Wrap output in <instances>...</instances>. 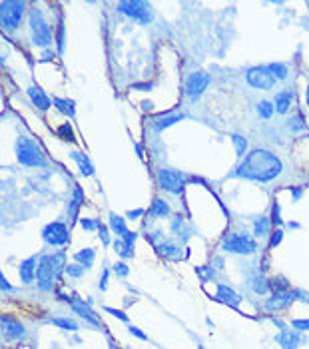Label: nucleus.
<instances>
[{
    "label": "nucleus",
    "instance_id": "nucleus-18",
    "mask_svg": "<svg viewBox=\"0 0 309 349\" xmlns=\"http://www.w3.org/2000/svg\"><path fill=\"white\" fill-rule=\"evenodd\" d=\"M217 299L228 303V305H233V307L240 305V301H242V298L231 287H228V285H217Z\"/></svg>",
    "mask_w": 309,
    "mask_h": 349
},
{
    "label": "nucleus",
    "instance_id": "nucleus-16",
    "mask_svg": "<svg viewBox=\"0 0 309 349\" xmlns=\"http://www.w3.org/2000/svg\"><path fill=\"white\" fill-rule=\"evenodd\" d=\"M18 271H20V280L24 283H32L36 280V273H38V260L36 258H28V260H24L20 267H18Z\"/></svg>",
    "mask_w": 309,
    "mask_h": 349
},
{
    "label": "nucleus",
    "instance_id": "nucleus-32",
    "mask_svg": "<svg viewBox=\"0 0 309 349\" xmlns=\"http://www.w3.org/2000/svg\"><path fill=\"white\" fill-rule=\"evenodd\" d=\"M158 251L166 255V258H178L179 249L174 246V244H162V246H158Z\"/></svg>",
    "mask_w": 309,
    "mask_h": 349
},
{
    "label": "nucleus",
    "instance_id": "nucleus-11",
    "mask_svg": "<svg viewBox=\"0 0 309 349\" xmlns=\"http://www.w3.org/2000/svg\"><path fill=\"white\" fill-rule=\"evenodd\" d=\"M208 86H210V76L206 72H194L186 80V96L190 100H197L206 92Z\"/></svg>",
    "mask_w": 309,
    "mask_h": 349
},
{
    "label": "nucleus",
    "instance_id": "nucleus-21",
    "mask_svg": "<svg viewBox=\"0 0 309 349\" xmlns=\"http://www.w3.org/2000/svg\"><path fill=\"white\" fill-rule=\"evenodd\" d=\"M184 114H170V116H160L156 118V122H154V128L160 132V130H166V128H170V126H174V124H178L179 120H184Z\"/></svg>",
    "mask_w": 309,
    "mask_h": 349
},
{
    "label": "nucleus",
    "instance_id": "nucleus-6",
    "mask_svg": "<svg viewBox=\"0 0 309 349\" xmlns=\"http://www.w3.org/2000/svg\"><path fill=\"white\" fill-rule=\"evenodd\" d=\"M222 248L229 251V253H235V255H251L256 249H258V242L249 235H240V233H233L228 235L224 242H222Z\"/></svg>",
    "mask_w": 309,
    "mask_h": 349
},
{
    "label": "nucleus",
    "instance_id": "nucleus-51",
    "mask_svg": "<svg viewBox=\"0 0 309 349\" xmlns=\"http://www.w3.org/2000/svg\"><path fill=\"white\" fill-rule=\"evenodd\" d=\"M199 349H204V347H199Z\"/></svg>",
    "mask_w": 309,
    "mask_h": 349
},
{
    "label": "nucleus",
    "instance_id": "nucleus-33",
    "mask_svg": "<svg viewBox=\"0 0 309 349\" xmlns=\"http://www.w3.org/2000/svg\"><path fill=\"white\" fill-rule=\"evenodd\" d=\"M269 70H271V74L276 76L277 80H285L287 78V66H283V64H271Z\"/></svg>",
    "mask_w": 309,
    "mask_h": 349
},
{
    "label": "nucleus",
    "instance_id": "nucleus-35",
    "mask_svg": "<svg viewBox=\"0 0 309 349\" xmlns=\"http://www.w3.org/2000/svg\"><path fill=\"white\" fill-rule=\"evenodd\" d=\"M98 232H100V240L104 246H110V233H108V228L104 224H98Z\"/></svg>",
    "mask_w": 309,
    "mask_h": 349
},
{
    "label": "nucleus",
    "instance_id": "nucleus-22",
    "mask_svg": "<svg viewBox=\"0 0 309 349\" xmlns=\"http://www.w3.org/2000/svg\"><path fill=\"white\" fill-rule=\"evenodd\" d=\"M94 249L86 248V249H80L76 255H74V260H76V264H80L84 269H90L92 264H94Z\"/></svg>",
    "mask_w": 309,
    "mask_h": 349
},
{
    "label": "nucleus",
    "instance_id": "nucleus-24",
    "mask_svg": "<svg viewBox=\"0 0 309 349\" xmlns=\"http://www.w3.org/2000/svg\"><path fill=\"white\" fill-rule=\"evenodd\" d=\"M170 214V206H168V201H163V199H154V204H152V208H150V216L152 217H166Z\"/></svg>",
    "mask_w": 309,
    "mask_h": 349
},
{
    "label": "nucleus",
    "instance_id": "nucleus-40",
    "mask_svg": "<svg viewBox=\"0 0 309 349\" xmlns=\"http://www.w3.org/2000/svg\"><path fill=\"white\" fill-rule=\"evenodd\" d=\"M281 237H283V230H276V232H274V235H271V240H269V248H276V246H279Z\"/></svg>",
    "mask_w": 309,
    "mask_h": 349
},
{
    "label": "nucleus",
    "instance_id": "nucleus-9",
    "mask_svg": "<svg viewBox=\"0 0 309 349\" xmlns=\"http://www.w3.org/2000/svg\"><path fill=\"white\" fill-rule=\"evenodd\" d=\"M68 235H70V232H68V226L64 222H50L42 230V240L50 246H56V248L68 244Z\"/></svg>",
    "mask_w": 309,
    "mask_h": 349
},
{
    "label": "nucleus",
    "instance_id": "nucleus-49",
    "mask_svg": "<svg viewBox=\"0 0 309 349\" xmlns=\"http://www.w3.org/2000/svg\"><path fill=\"white\" fill-rule=\"evenodd\" d=\"M54 58V54H52V50H44V54H42V62H48Z\"/></svg>",
    "mask_w": 309,
    "mask_h": 349
},
{
    "label": "nucleus",
    "instance_id": "nucleus-15",
    "mask_svg": "<svg viewBox=\"0 0 309 349\" xmlns=\"http://www.w3.org/2000/svg\"><path fill=\"white\" fill-rule=\"evenodd\" d=\"M28 98L32 100V104L38 108V110H42V112H46V110H50V98L48 94L40 88V86H30L28 88Z\"/></svg>",
    "mask_w": 309,
    "mask_h": 349
},
{
    "label": "nucleus",
    "instance_id": "nucleus-50",
    "mask_svg": "<svg viewBox=\"0 0 309 349\" xmlns=\"http://www.w3.org/2000/svg\"><path fill=\"white\" fill-rule=\"evenodd\" d=\"M305 98H307V106H309V86H307V92H305Z\"/></svg>",
    "mask_w": 309,
    "mask_h": 349
},
{
    "label": "nucleus",
    "instance_id": "nucleus-19",
    "mask_svg": "<svg viewBox=\"0 0 309 349\" xmlns=\"http://www.w3.org/2000/svg\"><path fill=\"white\" fill-rule=\"evenodd\" d=\"M293 102V94L292 92H287V90H283V92H279L274 100V106H276V110L279 114H287V110H289V106H292Z\"/></svg>",
    "mask_w": 309,
    "mask_h": 349
},
{
    "label": "nucleus",
    "instance_id": "nucleus-29",
    "mask_svg": "<svg viewBox=\"0 0 309 349\" xmlns=\"http://www.w3.org/2000/svg\"><path fill=\"white\" fill-rule=\"evenodd\" d=\"M258 114H260L263 120H267V118L274 116V102H269V100H263L258 104Z\"/></svg>",
    "mask_w": 309,
    "mask_h": 349
},
{
    "label": "nucleus",
    "instance_id": "nucleus-27",
    "mask_svg": "<svg viewBox=\"0 0 309 349\" xmlns=\"http://www.w3.org/2000/svg\"><path fill=\"white\" fill-rule=\"evenodd\" d=\"M269 226H271V222H269L267 217H260V219L253 224V233H256V237L265 235V233L269 232Z\"/></svg>",
    "mask_w": 309,
    "mask_h": 349
},
{
    "label": "nucleus",
    "instance_id": "nucleus-39",
    "mask_svg": "<svg viewBox=\"0 0 309 349\" xmlns=\"http://www.w3.org/2000/svg\"><path fill=\"white\" fill-rule=\"evenodd\" d=\"M82 228L86 230V232H92V230H98V224L94 222V219H88V217H84V219H80Z\"/></svg>",
    "mask_w": 309,
    "mask_h": 349
},
{
    "label": "nucleus",
    "instance_id": "nucleus-26",
    "mask_svg": "<svg viewBox=\"0 0 309 349\" xmlns=\"http://www.w3.org/2000/svg\"><path fill=\"white\" fill-rule=\"evenodd\" d=\"M114 249L118 251L120 258H132L134 255V248L128 246L124 240H114Z\"/></svg>",
    "mask_w": 309,
    "mask_h": 349
},
{
    "label": "nucleus",
    "instance_id": "nucleus-46",
    "mask_svg": "<svg viewBox=\"0 0 309 349\" xmlns=\"http://www.w3.org/2000/svg\"><path fill=\"white\" fill-rule=\"evenodd\" d=\"M0 285H2V289H4V291H12V285L6 282V278H4V275H0Z\"/></svg>",
    "mask_w": 309,
    "mask_h": 349
},
{
    "label": "nucleus",
    "instance_id": "nucleus-38",
    "mask_svg": "<svg viewBox=\"0 0 309 349\" xmlns=\"http://www.w3.org/2000/svg\"><path fill=\"white\" fill-rule=\"evenodd\" d=\"M114 271L118 273V275H122V278H124V275H128V273H130V267L126 266L124 262H118V264H114Z\"/></svg>",
    "mask_w": 309,
    "mask_h": 349
},
{
    "label": "nucleus",
    "instance_id": "nucleus-7",
    "mask_svg": "<svg viewBox=\"0 0 309 349\" xmlns=\"http://www.w3.org/2000/svg\"><path fill=\"white\" fill-rule=\"evenodd\" d=\"M120 12L126 14L128 18H134L142 24H148L152 18H154V12H152V6L148 2H142V0H126V2H120L118 4Z\"/></svg>",
    "mask_w": 309,
    "mask_h": 349
},
{
    "label": "nucleus",
    "instance_id": "nucleus-13",
    "mask_svg": "<svg viewBox=\"0 0 309 349\" xmlns=\"http://www.w3.org/2000/svg\"><path fill=\"white\" fill-rule=\"evenodd\" d=\"M70 305H72V309H74L80 317H84L88 323H92L94 327L100 325V319L96 317L94 309L88 305V301H84V299H80V298H74V299H70Z\"/></svg>",
    "mask_w": 309,
    "mask_h": 349
},
{
    "label": "nucleus",
    "instance_id": "nucleus-25",
    "mask_svg": "<svg viewBox=\"0 0 309 349\" xmlns=\"http://www.w3.org/2000/svg\"><path fill=\"white\" fill-rule=\"evenodd\" d=\"M54 106L60 110V112H64L68 116H74V102L72 100H64V98H54Z\"/></svg>",
    "mask_w": 309,
    "mask_h": 349
},
{
    "label": "nucleus",
    "instance_id": "nucleus-41",
    "mask_svg": "<svg viewBox=\"0 0 309 349\" xmlns=\"http://www.w3.org/2000/svg\"><path fill=\"white\" fill-rule=\"evenodd\" d=\"M271 222L276 224V226H281L283 222H281V216H279V206L274 204V208H271Z\"/></svg>",
    "mask_w": 309,
    "mask_h": 349
},
{
    "label": "nucleus",
    "instance_id": "nucleus-34",
    "mask_svg": "<svg viewBox=\"0 0 309 349\" xmlns=\"http://www.w3.org/2000/svg\"><path fill=\"white\" fill-rule=\"evenodd\" d=\"M66 273L70 278H82L84 275V267L80 264H70V266H66Z\"/></svg>",
    "mask_w": 309,
    "mask_h": 349
},
{
    "label": "nucleus",
    "instance_id": "nucleus-42",
    "mask_svg": "<svg viewBox=\"0 0 309 349\" xmlns=\"http://www.w3.org/2000/svg\"><path fill=\"white\" fill-rule=\"evenodd\" d=\"M106 311H108L110 316H114V317H118V319H122V321H128L126 314H124V311H120V309H114V307H106Z\"/></svg>",
    "mask_w": 309,
    "mask_h": 349
},
{
    "label": "nucleus",
    "instance_id": "nucleus-47",
    "mask_svg": "<svg viewBox=\"0 0 309 349\" xmlns=\"http://www.w3.org/2000/svg\"><path fill=\"white\" fill-rule=\"evenodd\" d=\"M130 333H134L138 339H146V333H142L138 327H134V325H130Z\"/></svg>",
    "mask_w": 309,
    "mask_h": 349
},
{
    "label": "nucleus",
    "instance_id": "nucleus-37",
    "mask_svg": "<svg viewBox=\"0 0 309 349\" xmlns=\"http://www.w3.org/2000/svg\"><path fill=\"white\" fill-rule=\"evenodd\" d=\"M64 52V24L60 22V26H58V54H62Z\"/></svg>",
    "mask_w": 309,
    "mask_h": 349
},
{
    "label": "nucleus",
    "instance_id": "nucleus-31",
    "mask_svg": "<svg viewBox=\"0 0 309 349\" xmlns=\"http://www.w3.org/2000/svg\"><path fill=\"white\" fill-rule=\"evenodd\" d=\"M231 140H233V144H235V152H238V156H244L245 148H247V140H245L244 136H240V134H233V136H231Z\"/></svg>",
    "mask_w": 309,
    "mask_h": 349
},
{
    "label": "nucleus",
    "instance_id": "nucleus-45",
    "mask_svg": "<svg viewBox=\"0 0 309 349\" xmlns=\"http://www.w3.org/2000/svg\"><path fill=\"white\" fill-rule=\"evenodd\" d=\"M292 293H293V298H299V299H303V301H307L309 303V293H305V291H301V289H293Z\"/></svg>",
    "mask_w": 309,
    "mask_h": 349
},
{
    "label": "nucleus",
    "instance_id": "nucleus-17",
    "mask_svg": "<svg viewBox=\"0 0 309 349\" xmlns=\"http://www.w3.org/2000/svg\"><path fill=\"white\" fill-rule=\"evenodd\" d=\"M277 341L283 345V349H295L299 343H303V337L297 332H281L277 335Z\"/></svg>",
    "mask_w": 309,
    "mask_h": 349
},
{
    "label": "nucleus",
    "instance_id": "nucleus-1",
    "mask_svg": "<svg viewBox=\"0 0 309 349\" xmlns=\"http://www.w3.org/2000/svg\"><path fill=\"white\" fill-rule=\"evenodd\" d=\"M281 174V160L269 150H253L233 170V176L253 180V182H271Z\"/></svg>",
    "mask_w": 309,
    "mask_h": 349
},
{
    "label": "nucleus",
    "instance_id": "nucleus-2",
    "mask_svg": "<svg viewBox=\"0 0 309 349\" xmlns=\"http://www.w3.org/2000/svg\"><path fill=\"white\" fill-rule=\"evenodd\" d=\"M66 271V253L64 251H56L50 255H42L38 260V273H36V282L42 291H50L54 287L56 278L62 275Z\"/></svg>",
    "mask_w": 309,
    "mask_h": 349
},
{
    "label": "nucleus",
    "instance_id": "nucleus-30",
    "mask_svg": "<svg viewBox=\"0 0 309 349\" xmlns=\"http://www.w3.org/2000/svg\"><path fill=\"white\" fill-rule=\"evenodd\" d=\"M84 198V194H82V188L80 186H76L74 188V199L70 201V214L76 217V212H78V208H80V201Z\"/></svg>",
    "mask_w": 309,
    "mask_h": 349
},
{
    "label": "nucleus",
    "instance_id": "nucleus-36",
    "mask_svg": "<svg viewBox=\"0 0 309 349\" xmlns=\"http://www.w3.org/2000/svg\"><path fill=\"white\" fill-rule=\"evenodd\" d=\"M292 325L297 332H307L309 329V319H293Z\"/></svg>",
    "mask_w": 309,
    "mask_h": 349
},
{
    "label": "nucleus",
    "instance_id": "nucleus-8",
    "mask_svg": "<svg viewBox=\"0 0 309 349\" xmlns=\"http://www.w3.org/2000/svg\"><path fill=\"white\" fill-rule=\"evenodd\" d=\"M245 80L249 86L253 88H260V90H271L277 84V78L271 74L269 66H256L249 68L247 74H245Z\"/></svg>",
    "mask_w": 309,
    "mask_h": 349
},
{
    "label": "nucleus",
    "instance_id": "nucleus-28",
    "mask_svg": "<svg viewBox=\"0 0 309 349\" xmlns=\"http://www.w3.org/2000/svg\"><path fill=\"white\" fill-rule=\"evenodd\" d=\"M50 323H54V325H58V327H62V329H70V332H76V329H78V323H76V321L64 319V317H52Z\"/></svg>",
    "mask_w": 309,
    "mask_h": 349
},
{
    "label": "nucleus",
    "instance_id": "nucleus-48",
    "mask_svg": "<svg viewBox=\"0 0 309 349\" xmlns=\"http://www.w3.org/2000/svg\"><path fill=\"white\" fill-rule=\"evenodd\" d=\"M142 214H144V210H132V212H128V217H130V219H138Z\"/></svg>",
    "mask_w": 309,
    "mask_h": 349
},
{
    "label": "nucleus",
    "instance_id": "nucleus-3",
    "mask_svg": "<svg viewBox=\"0 0 309 349\" xmlns=\"http://www.w3.org/2000/svg\"><path fill=\"white\" fill-rule=\"evenodd\" d=\"M16 158L22 166L28 168H42L48 164V158L44 154V150L40 148L34 140L26 136H18L16 138Z\"/></svg>",
    "mask_w": 309,
    "mask_h": 349
},
{
    "label": "nucleus",
    "instance_id": "nucleus-20",
    "mask_svg": "<svg viewBox=\"0 0 309 349\" xmlns=\"http://www.w3.org/2000/svg\"><path fill=\"white\" fill-rule=\"evenodd\" d=\"M72 160L78 164V168H80V172L84 176H92V174H94V166H92V162L88 160L86 154H82V152H72Z\"/></svg>",
    "mask_w": 309,
    "mask_h": 349
},
{
    "label": "nucleus",
    "instance_id": "nucleus-5",
    "mask_svg": "<svg viewBox=\"0 0 309 349\" xmlns=\"http://www.w3.org/2000/svg\"><path fill=\"white\" fill-rule=\"evenodd\" d=\"M24 8H26V4L22 0H4L0 4V22L6 32H14L20 26L22 16H24Z\"/></svg>",
    "mask_w": 309,
    "mask_h": 349
},
{
    "label": "nucleus",
    "instance_id": "nucleus-44",
    "mask_svg": "<svg viewBox=\"0 0 309 349\" xmlns=\"http://www.w3.org/2000/svg\"><path fill=\"white\" fill-rule=\"evenodd\" d=\"M136 237H138V233H136V232H128V233H126V235H124V237H122V240H124V242H126L128 246H134V242H136Z\"/></svg>",
    "mask_w": 309,
    "mask_h": 349
},
{
    "label": "nucleus",
    "instance_id": "nucleus-14",
    "mask_svg": "<svg viewBox=\"0 0 309 349\" xmlns=\"http://www.w3.org/2000/svg\"><path fill=\"white\" fill-rule=\"evenodd\" d=\"M293 293L292 291H276L271 298L265 301V309L267 311H279V309H285L289 307L293 301Z\"/></svg>",
    "mask_w": 309,
    "mask_h": 349
},
{
    "label": "nucleus",
    "instance_id": "nucleus-23",
    "mask_svg": "<svg viewBox=\"0 0 309 349\" xmlns=\"http://www.w3.org/2000/svg\"><path fill=\"white\" fill-rule=\"evenodd\" d=\"M110 230L114 232V235L124 237V235L128 233V228H126V222H124V217L116 216V214H110Z\"/></svg>",
    "mask_w": 309,
    "mask_h": 349
},
{
    "label": "nucleus",
    "instance_id": "nucleus-4",
    "mask_svg": "<svg viewBox=\"0 0 309 349\" xmlns=\"http://www.w3.org/2000/svg\"><path fill=\"white\" fill-rule=\"evenodd\" d=\"M28 22H30V38H32L34 46L48 50L52 42V28L48 26L46 18L42 16L40 10H32L28 14Z\"/></svg>",
    "mask_w": 309,
    "mask_h": 349
},
{
    "label": "nucleus",
    "instance_id": "nucleus-12",
    "mask_svg": "<svg viewBox=\"0 0 309 349\" xmlns=\"http://www.w3.org/2000/svg\"><path fill=\"white\" fill-rule=\"evenodd\" d=\"M0 323H2V333H4V337H6L8 341L22 339V337H24V333H26L24 325H22L18 319H14V317H10V316H4Z\"/></svg>",
    "mask_w": 309,
    "mask_h": 349
},
{
    "label": "nucleus",
    "instance_id": "nucleus-43",
    "mask_svg": "<svg viewBox=\"0 0 309 349\" xmlns=\"http://www.w3.org/2000/svg\"><path fill=\"white\" fill-rule=\"evenodd\" d=\"M108 278H110V271L104 269V271H102V278H100V289H102V291L108 287Z\"/></svg>",
    "mask_w": 309,
    "mask_h": 349
},
{
    "label": "nucleus",
    "instance_id": "nucleus-10",
    "mask_svg": "<svg viewBox=\"0 0 309 349\" xmlns=\"http://www.w3.org/2000/svg\"><path fill=\"white\" fill-rule=\"evenodd\" d=\"M158 182L162 186L166 192H170V194H181L184 192V188H186V178L176 172V170H168V168H163L158 172Z\"/></svg>",
    "mask_w": 309,
    "mask_h": 349
}]
</instances>
